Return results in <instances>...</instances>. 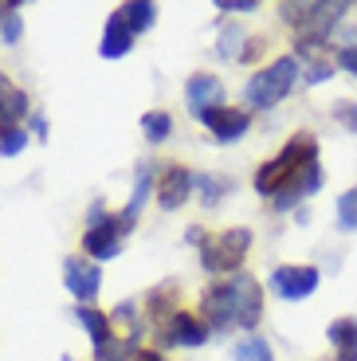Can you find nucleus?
<instances>
[{
	"label": "nucleus",
	"mask_w": 357,
	"mask_h": 361,
	"mask_svg": "<svg viewBox=\"0 0 357 361\" xmlns=\"http://www.w3.org/2000/svg\"><path fill=\"white\" fill-rule=\"evenodd\" d=\"M279 12L291 27H298V36L326 39V32L341 20L346 4H318V0L314 4H295V0H286V4H279Z\"/></svg>",
	"instance_id": "4"
},
{
	"label": "nucleus",
	"mask_w": 357,
	"mask_h": 361,
	"mask_svg": "<svg viewBox=\"0 0 357 361\" xmlns=\"http://www.w3.org/2000/svg\"><path fill=\"white\" fill-rule=\"evenodd\" d=\"M330 75H334V63H330V59H314V63L306 67V75H303V79L318 87V82H326V79H330Z\"/></svg>",
	"instance_id": "27"
},
{
	"label": "nucleus",
	"mask_w": 357,
	"mask_h": 361,
	"mask_svg": "<svg viewBox=\"0 0 357 361\" xmlns=\"http://www.w3.org/2000/svg\"><path fill=\"white\" fill-rule=\"evenodd\" d=\"M216 12H255V0H216Z\"/></svg>",
	"instance_id": "30"
},
{
	"label": "nucleus",
	"mask_w": 357,
	"mask_h": 361,
	"mask_svg": "<svg viewBox=\"0 0 357 361\" xmlns=\"http://www.w3.org/2000/svg\"><path fill=\"white\" fill-rule=\"evenodd\" d=\"M0 110H4L0 126L12 130V126L20 122V118L28 114V94H24V90H16V87H8V82L0 79Z\"/></svg>",
	"instance_id": "17"
},
{
	"label": "nucleus",
	"mask_w": 357,
	"mask_h": 361,
	"mask_svg": "<svg viewBox=\"0 0 357 361\" xmlns=\"http://www.w3.org/2000/svg\"><path fill=\"white\" fill-rule=\"evenodd\" d=\"M314 157H318V142H314V134H295L291 142L283 145V154L259 165V173H255V192H263V197L275 200L279 189H283V185L295 177L298 169L314 165Z\"/></svg>",
	"instance_id": "1"
},
{
	"label": "nucleus",
	"mask_w": 357,
	"mask_h": 361,
	"mask_svg": "<svg viewBox=\"0 0 357 361\" xmlns=\"http://www.w3.org/2000/svg\"><path fill=\"white\" fill-rule=\"evenodd\" d=\"M338 224L346 228V232H353V228H357V185L349 192H341V200H338Z\"/></svg>",
	"instance_id": "24"
},
{
	"label": "nucleus",
	"mask_w": 357,
	"mask_h": 361,
	"mask_svg": "<svg viewBox=\"0 0 357 361\" xmlns=\"http://www.w3.org/2000/svg\"><path fill=\"white\" fill-rule=\"evenodd\" d=\"M126 361H165V353H157V350H134Z\"/></svg>",
	"instance_id": "32"
},
{
	"label": "nucleus",
	"mask_w": 357,
	"mask_h": 361,
	"mask_svg": "<svg viewBox=\"0 0 357 361\" xmlns=\"http://www.w3.org/2000/svg\"><path fill=\"white\" fill-rule=\"evenodd\" d=\"M200 310H205V326H212L216 334H220V330H228V326L236 322V283L228 279V283L208 287Z\"/></svg>",
	"instance_id": "7"
},
{
	"label": "nucleus",
	"mask_w": 357,
	"mask_h": 361,
	"mask_svg": "<svg viewBox=\"0 0 357 361\" xmlns=\"http://www.w3.org/2000/svg\"><path fill=\"white\" fill-rule=\"evenodd\" d=\"M28 145V134L20 126H12V130H0V154L4 157H16L20 149Z\"/></svg>",
	"instance_id": "26"
},
{
	"label": "nucleus",
	"mask_w": 357,
	"mask_h": 361,
	"mask_svg": "<svg viewBox=\"0 0 357 361\" xmlns=\"http://www.w3.org/2000/svg\"><path fill=\"white\" fill-rule=\"evenodd\" d=\"M295 79H298V59L283 55V59H275V63H267L263 71L251 75L248 87H243V102L255 110H271V106H279V99L291 94Z\"/></svg>",
	"instance_id": "2"
},
{
	"label": "nucleus",
	"mask_w": 357,
	"mask_h": 361,
	"mask_svg": "<svg viewBox=\"0 0 357 361\" xmlns=\"http://www.w3.org/2000/svg\"><path fill=\"white\" fill-rule=\"evenodd\" d=\"M322 189V169H318V161L314 165H306V169H298L295 177L286 180L283 189H279V197L271 200L275 208H291V204H298L303 197H310V192H318Z\"/></svg>",
	"instance_id": "14"
},
{
	"label": "nucleus",
	"mask_w": 357,
	"mask_h": 361,
	"mask_svg": "<svg viewBox=\"0 0 357 361\" xmlns=\"http://www.w3.org/2000/svg\"><path fill=\"white\" fill-rule=\"evenodd\" d=\"M134 47V27L122 20V12H110V20H107V32H102V44H99V51L107 55V59H122L126 51Z\"/></svg>",
	"instance_id": "15"
},
{
	"label": "nucleus",
	"mask_w": 357,
	"mask_h": 361,
	"mask_svg": "<svg viewBox=\"0 0 357 361\" xmlns=\"http://www.w3.org/2000/svg\"><path fill=\"white\" fill-rule=\"evenodd\" d=\"M63 279H67V290L87 307V302H95V295H99V287H102V267L90 263V259H75L71 255V259L63 263Z\"/></svg>",
	"instance_id": "8"
},
{
	"label": "nucleus",
	"mask_w": 357,
	"mask_h": 361,
	"mask_svg": "<svg viewBox=\"0 0 357 361\" xmlns=\"http://www.w3.org/2000/svg\"><path fill=\"white\" fill-rule=\"evenodd\" d=\"M157 338H161V345H205L208 326L200 322L197 314L177 310V314H173L165 326H157Z\"/></svg>",
	"instance_id": "9"
},
{
	"label": "nucleus",
	"mask_w": 357,
	"mask_h": 361,
	"mask_svg": "<svg viewBox=\"0 0 357 361\" xmlns=\"http://www.w3.org/2000/svg\"><path fill=\"white\" fill-rule=\"evenodd\" d=\"M185 99H188V106H193V114L200 118V114H208V110L220 106L224 87H220L216 75H193V79L185 82Z\"/></svg>",
	"instance_id": "13"
},
{
	"label": "nucleus",
	"mask_w": 357,
	"mask_h": 361,
	"mask_svg": "<svg viewBox=\"0 0 357 361\" xmlns=\"http://www.w3.org/2000/svg\"><path fill=\"white\" fill-rule=\"evenodd\" d=\"M197 185V177L185 169V165H165V173L157 177V204L165 208V212H173V208H181L188 200V189Z\"/></svg>",
	"instance_id": "10"
},
{
	"label": "nucleus",
	"mask_w": 357,
	"mask_h": 361,
	"mask_svg": "<svg viewBox=\"0 0 357 361\" xmlns=\"http://www.w3.org/2000/svg\"><path fill=\"white\" fill-rule=\"evenodd\" d=\"M197 189H200V197H205V204L212 208L216 197L224 192V185H220V180H212V177H197Z\"/></svg>",
	"instance_id": "29"
},
{
	"label": "nucleus",
	"mask_w": 357,
	"mask_h": 361,
	"mask_svg": "<svg viewBox=\"0 0 357 361\" xmlns=\"http://www.w3.org/2000/svg\"><path fill=\"white\" fill-rule=\"evenodd\" d=\"M32 130H36V137H44V134H47V122L36 114V118H32Z\"/></svg>",
	"instance_id": "33"
},
{
	"label": "nucleus",
	"mask_w": 357,
	"mask_h": 361,
	"mask_svg": "<svg viewBox=\"0 0 357 361\" xmlns=\"http://www.w3.org/2000/svg\"><path fill=\"white\" fill-rule=\"evenodd\" d=\"M79 322H83V330L90 334V342L95 345H102V342H110V318L107 314H99L95 307H79Z\"/></svg>",
	"instance_id": "19"
},
{
	"label": "nucleus",
	"mask_w": 357,
	"mask_h": 361,
	"mask_svg": "<svg viewBox=\"0 0 357 361\" xmlns=\"http://www.w3.org/2000/svg\"><path fill=\"white\" fill-rule=\"evenodd\" d=\"M200 122L212 130L216 142H236V137H243V130L251 126L248 110H236V106H216V110H208V114H200Z\"/></svg>",
	"instance_id": "12"
},
{
	"label": "nucleus",
	"mask_w": 357,
	"mask_h": 361,
	"mask_svg": "<svg viewBox=\"0 0 357 361\" xmlns=\"http://www.w3.org/2000/svg\"><path fill=\"white\" fill-rule=\"evenodd\" d=\"M0 39H4V44H16L20 39V12H16V4H0Z\"/></svg>",
	"instance_id": "23"
},
{
	"label": "nucleus",
	"mask_w": 357,
	"mask_h": 361,
	"mask_svg": "<svg viewBox=\"0 0 357 361\" xmlns=\"http://www.w3.org/2000/svg\"><path fill=\"white\" fill-rule=\"evenodd\" d=\"M130 224H134L130 212H107L102 204H95L87 216V232H83V252L90 259H110V255H118L126 244Z\"/></svg>",
	"instance_id": "3"
},
{
	"label": "nucleus",
	"mask_w": 357,
	"mask_h": 361,
	"mask_svg": "<svg viewBox=\"0 0 357 361\" xmlns=\"http://www.w3.org/2000/svg\"><path fill=\"white\" fill-rule=\"evenodd\" d=\"M334 345V361H357V318H338L326 330Z\"/></svg>",
	"instance_id": "16"
},
{
	"label": "nucleus",
	"mask_w": 357,
	"mask_h": 361,
	"mask_svg": "<svg viewBox=\"0 0 357 361\" xmlns=\"http://www.w3.org/2000/svg\"><path fill=\"white\" fill-rule=\"evenodd\" d=\"M224 44H220V51L224 55H228V59H232V55H236V44H240V32H236V27H228V32H224Z\"/></svg>",
	"instance_id": "31"
},
{
	"label": "nucleus",
	"mask_w": 357,
	"mask_h": 361,
	"mask_svg": "<svg viewBox=\"0 0 357 361\" xmlns=\"http://www.w3.org/2000/svg\"><path fill=\"white\" fill-rule=\"evenodd\" d=\"M118 12H122L126 24L134 27V36H142L145 27H153V20H157V8H153L150 0H130V4H118Z\"/></svg>",
	"instance_id": "18"
},
{
	"label": "nucleus",
	"mask_w": 357,
	"mask_h": 361,
	"mask_svg": "<svg viewBox=\"0 0 357 361\" xmlns=\"http://www.w3.org/2000/svg\"><path fill=\"white\" fill-rule=\"evenodd\" d=\"M142 130L150 142H165V137L173 134V118L165 114V110H150V114L142 118Z\"/></svg>",
	"instance_id": "21"
},
{
	"label": "nucleus",
	"mask_w": 357,
	"mask_h": 361,
	"mask_svg": "<svg viewBox=\"0 0 357 361\" xmlns=\"http://www.w3.org/2000/svg\"><path fill=\"white\" fill-rule=\"evenodd\" d=\"M334 63H338L341 71H349V75L357 79V44H346V47H341V51L334 55Z\"/></svg>",
	"instance_id": "28"
},
{
	"label": "nucleus",
	"mask_w": 357,
	"mask_h": 361,
	"mask_svg": "<svg viewBox=\"0 0 357 361\" xmlns=\"http://www.w3.org/2000/svg\"><path fill=\"white\" fill-rule=\"evenodd\" d=\"M0 118H4V110H0Z\"/></svg>",
	"instance_id": "34"
},
{
	"label": "nucleus",
	"mask_w": 357,
	"mask_h": 361,
	"mask_svg": "<svg viewBox=\"0 0 357 361\" xmlns=\"http://www.w3.org/2000/svg\"><path fill=\"white\" fill-rule=\"evenodd\" d=\"M334 122H338L341 130H349V134H357V102L353 99H341V102H334Z\"/></svg>",
	"instance_id": "25"
},
{
	"label": "nucleus",
	"mask_w": 357,
	"mask_h": 361,
	"mask_svg": "<svg viewBox=\"0 0 357 361\" xmlns=\"http://www.w3.org/2000/svg\"><path fill=\"white\" fill-rule=\"evenodd\" d=\"M318 267H298V263H283V267L271 271V290H275L279 298H286V302H298V298L314 295V287H318Z\"/></svg>",
	"instance_id": "6"
},
{
	"label": "nucleus",
	"mask_w": 357,
	"mask_h": 361,
	"mask_svg": "<svg viewBox=\"0 0 357 361\" xmlns=\"http://www.w3.org/2000/svg\"><path fill=\"white\" fill-rule=\"evenodd\" d=\"M150 189H153V169H150V165H142V169H138L134 197H130V204H126V212H130V216H138V212H142V204L150 200Z\"/></svg>",
	"instance_id": "22"
},
{
	"label": "nucleus",
	"mask_w": 357,
	"mask_h": 361,
	"mask_svg": "<svg viewBox=\"0 0 357 361\" xmlns=\"http://www.w3.org/2000/svg\"><path fill=\"white\" fill-rule=\"evenodd\" d=\"M232 361H275V357H271V345L263 342V338L248 334V338H243V342L232 350Z\"/></svg>",
	"instance_id": "20"
},
{
	"label": "nucleus",
	"mask_w": 357,
	"mask_h": 361,
	"mask_svg": "<svg viewBox=\"0 0 357 361\" xmlns=\"http://www.w3.org/2000/svg\"><path fill=\"white\" fill-rule=\"evenodd\" d=\"M236 283V326H255L259 314H263V290H259V283L251 279V275H243V271H236L232 275Z\"/></svg>",
	"instance_id": "11"
},
{
	"label": "nucleus",
	"mask_w": 357,
	"mask_h": 361,
	"mask_svg": "<svg viewBox=\"0 0 357 361\" xmlns=\"http://www.w3.org/2000/svg\"><path fill=\"white\" fill-rule=\"evenodd\" d=\"M248 247H251L248 228H228V232H220V235H212V240L200 244V263L208 271H240Z\"/></svg>",
	"instance_id": "5"
}]
</instances>
